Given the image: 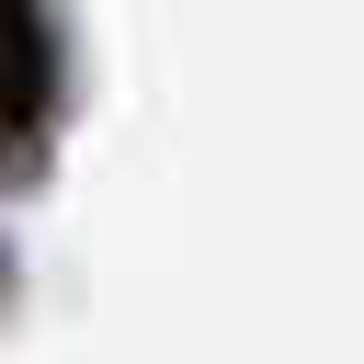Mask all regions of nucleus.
Here are the masks:
<instances>
[{"label": "nucleus", "mask_w": 364, "mask_h": 364, "mask_svg": "<svg viewBox=\"0 0 364 364\" xmlns=\"http://www.w3.org/2000/svg\"><path fill=\"white\" fill-rule=\"evenodd\" d=\"M57 102V34L46 0H0V125H34Z\"/></svg>", "instance_id": "f257e3e1"}, {"label": "nucleus", "mask_w": 364, "mask_h": 364, "mask_svg": "<svg viewBox=\"0 0 364 364\" xmlns=\"http://www.w3.org/2000/svg\"><path fill=\"white\" fill-rule=\"evenodd\" d=\"M11 284H23V262H11V239H0V307H11Z\"/></svg>", "instance_id": "f03ea898"}]
</instances>
